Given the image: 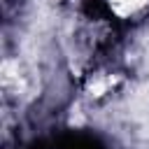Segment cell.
<instances>
[{"instance_id":"6da1fadb","label":"cell","mask_w":149,"mask_h":149,"mask_svg":"<svg viewBox=\"0 0 149 149\" xmlns=\"http://www.w3.org/2000/svg\"><path fill=\"white\" fill-rule=\"evenodd\" d=\"M114 26L130 30L149 21V0H88Z\"/></svg>"}]
</instances>
